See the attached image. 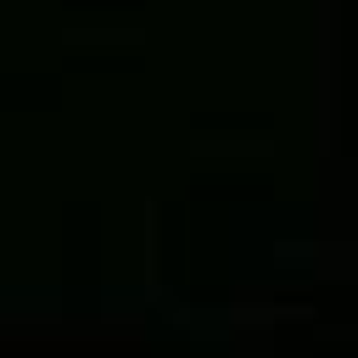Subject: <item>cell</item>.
<instances>
[{"label":"cell","instance_id":"cell-1","mask_svg":"<svg viewBox=\"0 0 358 358\" xmlns=\"http://www.w3.org/2000/svg\"><path fill=\"white\" fill-rule=\"evenodd\" d=\"M73 45H140V28H73Z\"/></svg>","mask_w":358,"mask_h":358}]
</instances>
